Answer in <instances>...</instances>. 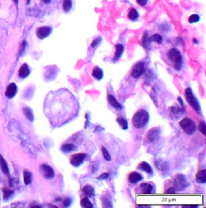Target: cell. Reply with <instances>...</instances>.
Segmentation results:
<instances>
[{"instance_id": "603a6c76", "label": "cell", "mask_w": 206, "mask_h": 208, "mask_svg": "<svg viewBox=\"0 0 206 208\" xmlns=\"http://www.w3.org/2000/svg\"><path fill=\"white\" fill-rule=\"evenodd\" d=\"M128 18L132 21H136L139 18V14L138 11L134 8H132L129 11Z\"/></svg>"}, {"instance_id": "5bb4252c", "label": "cell", "mask_w": 206, "mask_h": 208, "mask_svg": "<svg viewBox=\"0 0 206 208\" xmlns=\"http://www.w3.org/2000/svg\"><path fill=\"white\" fill-rule=\"evenodd\" d=\"M143 179V177L137 172H132L128 176V180L132 184H137Z\"/></svg>"}, {"instance_id": "1f68e13d", "label": "cell", "mask_w": 206, "mask_h": 208, "mask_svg": "<svg viewBox=\"0 0 206 208\" xmlns=\"http://www.w3.org/2000/svg\"><path fill=\"white\" fill-rule=\"evenodd\" d=\"M199 20H200V16L197 14H193L190 15L188 19V21L190 24L198 23Z\"/></svg>"}, {"instance_id": "7c38bea8", "label": "cell", "mask_w": 206, "mask_h": 208, "mask_svg": "<svg viewBox=\"0 0 206 208\" xmlns=\"http://www.w3.org/2000/svg\"><path fill=\"white\" fill-rule=\"evenodd\" d=\"M51 32V28L50 27H41L38 28L36 31V35L41 40L47 37Z\"/></svg>"}, {"instance_id": "277c9868", "label": "cell", "mask_w": 206, "mask_h": 208, "mask_svg": "<svg viewBox=\"0 0 206 208\" xmlns=\"http://www.w3.org/2000/svg\"><path fill=\"white\" fill-rule=\"evenodd\" d=\"M185 97L187 102L190 107L196 112H199L201 110V106L198 100L192 92V90L190 87L185 90Z\"/></svg>"}, {"instance_id": "9c48e42d", "label": "cell", "mask_w": 206, "mask_h": 208, "mask_svg": "<svg viewBox=\"0 0 206 208\" xmlns=\"http://www.w3.org/2000/svg\"><path fill=\"white\" fill-rule=\"evenodd\" d=\"M161 134V131L159 128H153L151 129L149 132L147 133V138L148 140L151 142H153L157 141L160 138Z\"/></svg>"}, {"instance_id": "d6a6232c", "label": "cell", "mask_w": 206, "mask_h": 208, "mask_svg": "<svg viewBox=\"0 0 206 208\" xmlns=\"http://www.w3.org/2000/svg\"><path fill=\"white\" fill-rule=\"evenodd\" d=\"M102 154L103 156H104V159L106 160V161H111V157L110 154L108 153L107 149L105 148V147H102Z\"/></svg>"}, {"instance_id": "836d02e7", "label": "cell", "mask_w": 206, "mask_h": 208, "mask_svg": "<svg viewBox=\"0 0 206 208\" xmlns=\"http://www.w3.org/2000/svg\"><path fill=\"white\" fill-rule=\"evenodd\" d=\"M3 196L4 200L8 199L9 197H10L14 193V191L7 189V188H4V189H3Z\"/></svg>"}, {"instance_id": "74e56055", "label": "cell", "mask_w": 206, "mask_h": 208, "mask_svg": "<svg viewBox=\"0 0 206 208\" xmlns=\"http://www.w3.org/2000/svg\"><path fill=\"white\" fill-rule=\"evenodd\" d=\"M72 203V200L70 198H66L63 201V205L65 207H68Z\"/></svg>"}, {"instance_id": "7a4b0ae2", "label": "cell", "mask_w": 206, "mask_h": 208, "mask_svg": "<svg viewBox=\"0 0 206 208\" xmlns=\"http://www.w3.org/2000/svg\"><path fill=\"white\" fill-rule=\"evenodd\" d=\"M167 57L173 62V67L176 70H180L183 65V57L182 54L178 49L172 48L167 52Z\"/></svg>"}, {"instance_id": "f35d334b", "label": "cell", "mask_w": 206, "mask_h": 208, "mask_svg": "<svg viewBox=\"0 0 206 208\" xmlns=\"http://www.w3.org/2000/svg\"><path fill=\"white\" fill-rule=\"evenodd\" d=\"M176 192V190L174 189V187H171V188H169L168 190H167L165 191V194H175Z\"/></svg>"}, {"instance_id": "44dd1931", "label": "cell", "mask_w": 206, "mask_h": 208, "mask_svg": "<svg viewBox=\"0 0 206 208\" xmlns=\"http://www.w3.org/2000/svg\"><path fill=\"white\" fill-rule=\"evenodd\" d=\"M82 192L83 194L85 195V196L88 197H92L94 196L95 195L94 187L91 185H87L83 187L82 189Z\"/></svg>"}, {"instance_id": "d4e9b609", "label": "cell", "mask_w": 206, "mask_h": 208, "mask_svg": "<svg viewBox=\"0 0 206 208\" xmlns=\"http://www.w3.org/2000/svg\"><path fill=\"white\" fill-rule=\"evenodd\" d=\"M23 113L25 115V116L26 117V118L29 120L30 121H33L34 119V116H33V112L31 111V109L29 108H23Z\"/></svg>"}, {"instance_id": "f546056e", "label": "cell", "mask_w": 206, "mask_h": 208, "mask_svg": "<svg viewBox=\"0 0 206 208\" xmlns=\"http://www.w3.org/2000/svg\"><path fill=\"white\" fill-rule=\"evenodd\" d=\"M102 202L103 204V206L105 207H112L113 206L111 205V201L109 199V198L106 196H104L102 197Z\"/></svg>"}, {"instance_id": "e0dca14e", "label": "cell", "mask_w": 206, "mask_h": 208, "mask_svg": "<svg viewBox=\"0 0 206 208\" xmlns=\"http://www.w3.org/2000/svg\"><path fill=\"white\" fill-rule=\"evenodd\" d=\"M102 41V38L101 36H98L96 38H95L93 42H91V44H90V46H89V48H90V51L92 53V55L93 56L95 51V50L98 49V47L99 46V45L101 44Z\"/></svg>"}, {"instance_id": "83f0119b", "label": "cell", "mask_w": 206, "mask_h": 208, "mask_svg": "<svg viewBox=\"0 0 206 208\" xmlns=\"http://www.w3.org/2000/svg\"><path fill=\"white\" fill-rule=\"evenodd\" d=\"M117 122L119 123L120 128L125 131V130L128 129V122L123 118H118L117 119Z\"/></svg>"}, {"instance_id": "4316f807", "label": "cell", "mask_w": 206, "mask_h": 208, "mask_svg": "<svg viewBox=\"0 0 206 208\" xmlns=\"http://www.w3.org/2000/svg\"><path fill=\"white\" fill-rule=\"evenodd\" d=\"M31 173L28 171H24V182L26 185H29L31 182Z\"/></svg>"}, {"instance_id": "60d3db41", "label": "cell", "mask_w": 206, "mask_h": 208, "mask_svg": "<svg viewBox=\"0 0 206 208\" xmlns=\"http://www.w3.org/2000/svg\"><path fill=\"white\" fill-rule=\"evenodd\" d=\"M51 0H42V1H43L44 3H46V4H48V3H50L51 2Z\"/></svg>"}, {"instance_id": "30bf717a", "label": "cell", "mask_w": 206, "mask_h": 208, "mask_svg": "<svg viewBox=\"0 0 206 208\" xmlns=\"http://www.w3.org/2000/svg\"><path fill=\"white\" fill-rule=\"evenodd\" d=\"M40 170L45 178L49 179L54 177L55 172L53 168L47 165H42L40 167Z\"/></svg>"}, {"instance_id": "7bdbcfd3", "label": "cell", "mask_w": 206, "mask_h": 208, "mask_svg": "<svg viewBox=\"0 0 206 208\" xmlns=\"http://www.w3.org/2000/svg\"><path fill=\"white\" fill-rule=\"evenodd\" d=\"M26 1H27V3L29 4L30 3V0H26Z\"/></svg>"}, {"instance_id": "ba28073f", "label": "cell", "mask_w": 206, "mask_h": 208, "mask_svg": "<svg viewBox=\"0 0 206 208\" xmlns=\"http://www.w3.org/2000/svg\"><path fill=\"white\" fill-rule=\"evenodd\" d=\"M87 155L84 153L74 154L70 157V164L73 166L78 167L83 164Z\"/></svg>"}, {"instance_id": "8fae6325", "label": "cell", "mask_w": 206, "mask_h": 208, "mask_svg": "<svg viewBox=\"0 0 206 208\" xmlns=\"http://www.w3.org/2000/svg\"><path fill=\"white\" fill-rule=\"evenodd\" d=\"M125 51V47L123 44H117L115 45V52L114 57L112 59V62L113 63L117 62L123 55Z\"/></svg>"}, {"instance_id": "6da1fadb", "label": "cell", "mask_w": 206, "mask_h": 208, "mask_svg": "<svg viewBox=\"0 0 206 208\" xmlns=\"http://www.w3.org/2000/svg\"><path fill=\"white\" fill-rule=\"evenodd\" d=\"M149 120V114L145 109H140L134 114L132 118V124L135 128H144Z\"/></svg>"}, {"instance_id": "9a60e30c", "label": "cell", "mask_w": 206, "mask_h": 208, "mask_svg": "<svg viewBox=\"0 0 206 208\" xmlns=\"http://www.w3.org/2000/svg\"><path fill=\"white\" fill-rule=\"evenodd\" d=\"M17 92V86L15 83H11L8 86L5 92V96L8 98H12L14 97Z\"/></svg>"}, {"instance_id": "e575fe53", "label": "cell", "mask_w": 206, "mask_h": 208, "mask_svg": "<svg viewBox=\"0 0 206 208\" xmlns=\"http://www.w3.org/2000/svg\"><path fill=\"white\" fill-rule=\"evenodd\" d=\"M206 125L204 122H201L198 125V129L204 136L205 135V131H206Z\"/></svg>"}, {"instance_id": "4dcf8cb0", "label": "cell", "mask_w": 206, "mask_h": 208, "mask_svg": "<svg viewBox=\"0 0 206 208\" xmlns=\"http://www.w3.org/2000/svg\"><path fill=\"white\" fill-rule=\"evenodd\" d=\"M72 8V0H64L63 3V9L64 11L68 12Z\"/></svg>"}, {"instance_id": "5b68a950", "label": "cell", "mask_w": 206, "mask_h": 208, "mask_svg": "<svg viewBox=\"0 0 206 208\" xmlns=\"http://www.w3.org/2000/svg\"><path fill=\"white\" fill-rule=\"evenodd\" d=\"M189 186V183L185 175L183 174H178L176 175L174 181H173V187L176 191H184Z\"/></svg>"}, {"instance_id": "f1b7e54d", "label": "cell", "mask_w": 206, "mask_h": 208, "mask_svg": "<svg viewBox=\"0 0 206 208\" xmlns=\"http://www.w3.org/2000/svg\"><path fill=\"white\" fill-rule=\"evenodd\" d=\"M74 148H75L74 145L73 144H64L61 147V149L62 150V151L65 152V153L72 151L74 150Z\"/></svg>"}, {"instance_id": "cb8c5ba5", "label": "cell", "mask_w": 206, "mask_h": 208, "mask_svg": "<svg viewBox=\"0 0 206 208\" xmlns=\"http://www.w3.org/2000/svg\"><path fill=\"white\" fill-rule=\"evenodd\" d=\"M0 167H1L2 171L5 174H8L9 172V168L7 164V162L5 161L4 159L2 157L1 155H0Z\"/></svg>"}, {"instance_id": "d590c367", "label": "cell", "mask_w": 206, "mask_h": 208, "mask_svg": "<svg viewBox=\"0 0 206 208\" xmlns=\"http://www.w3.org/2000/svg\"><path fill=\"white\" fill-rule=\"evenodd\" d=\"M109 174L108 173H106V172L105 173H103L100 175V176H99L98 177V179L100 180H105V179H107L109 177Z\"/></svg>"}, {"instance_id": "8992f818", "label": "cell", "mask_w": 206, "mask_h": 208, "mask_svg": "<svg viewBox=\"0 0 206 208\" xmlns=\"http://www.w3.org/2000/svg\"><path fill=\"white\" fill-rule=\"evenodd\" d=\"M145 71V62L143 61H140L134 66L131 71V75L134 79H138L143 75Z\"/></svg>"}, {"instance_id": "484cf974", "label": "cell", "mask_w": 206, "mask_h": 208, "mask_svg": "<svg viewBox=\"0 0 206 208\" xmlns=\"http://www.w3.org/2000/svg\"><path fill=\"white\" fill-rule=\"evenodd\" d=\"M80 205L83 208H93L94 206L89 201L88 197L83 198L80 201Z\"/></svg>"}, {"instance_id": "2e32d148", "label": "cell", "mask_w": 206, "mask_h": 208, "mask_svg": "<svg viewBox=\"0 0 206 208\" xmlns=\"http://www.w3.org/2000/svg\"><path fill=\"white\" fill-rule=\"evenodd\" d=\"M108 101L109 103L114 108L120 111L123 108V107L121 106V104L118 102V101L116 99L115 97L112 95V94H109L108 96Z\"/></svg>"}, {"instance_id": "d6986e66", "label": "cell", "mask_w": 206, "mask_h": 208, "mask_svg": "<svg viewBox=\"0 0 206 208\" xmlns=\"http://www.w3.org/2000/svg\"><path fill=\"white\" fill-rule=\"evenodd\" d=\"M196 181L199 184H205L206 183V170H203L199 171L196 175Z\"/></svg>"}, {"instance_id": "ffe728a7", "label": "cell", "mask_w": 206, "mask_h": 208, "mask_svg": "<svg viewBox=\"0 0 206 208\" xmlns=\"http://www.w3.org/2000/svg\"><path fill=\"white\" fill-rule=\"evenodd\" d=\"M138 169L141 171H145L147 174H153V170L151 165L147 164L146 161H143L140 163L138 165Z\"/></svg>"}, {"instance_id": "3957f363", "label": "cell", "mask_w": 206, "mask_h": 208, "mask_svg": "<svg viewBox=\"0 0 206 208\" xmlns=\"http://www.w3.org/2000/svg\"><path fill=\"white\" fill-rule=\"evenodd\" d=\"M179 125L184 132L189 135L194 134L196 131V125L195 122L190 118H186L179 123Z\"/></svg>"}, {"instance_id": "4fadbf2b", "label": "cell", "mask_w": 206, "mask_h": 208, "mask_svg": "<svg viewBox=\"0 0 206 208\" xmlns=\"http://www.w3.org/2000/svg\"><path fill=\"white\" fill-rule=\"evenodd\" d=\"M138 192L143 194H151L153 192V186L152 185L148 183H141L137 188Z\"/></svg>"}, {"instance_id": "8d00e7d4", "label": "cell", "mask_w": 206, "mask_h": 208, "mask_svg": "<svg viewBox=\"0 0 206 208\" xmlns=\"http://www.w3.org/2000/svg\"><path fill=\"white\" fill-rule=\"evenodd\" d=\"M136 1L138 5L141 6V7H143V6H145L147 4L148 0H136Z\"/></svg>"}, {"instance_id": "b9f144b4", "label": "cell", "mask_w": 206, "mask_h": 208, "mask_svg": "<svg viewBox=\"0 0 206 208\" xmlns=\"http://www.w3.org/2000/svg\"><path fill=\"white\" fill-rule=\"evenodd\" d=\"M13 1H14V3H15L16 5H18V0H13Z\"/></svg>"}, {"instance_id": "ab89813d", "label": "cell", "mask_w": 206, "mask_h": 208, "mask_svg": "<svg viewBox=\"0 0 206 208\" xmlns=\"http://www.w3.org/2000/svg\"><path fill=\"white\" fill-rule=\"evenodd\" d=\"M25 42L23 41L21 45V53L25 49Z\"/></svg>"}, {"instance_id": "ac0fdd59", "label": "cell", "mask_w": 206, "mask_h": 208, "mask_svg": "<svg viewBox=\"0 0 206 208\" xmlns=\"http://www.w3.org/2000/svg\"><path fill=\"white\" fill-rule=\"evenodd\" d=\"M92 76L95 79L98 81H100L103 79V77H104V71H103L102 69L100 68L99 66H95L93 70Z\"/></svg>"}, {"instance_id": "7402d4cb", "label": "cell", "mask_w": 206, "mask_h": 208, "mask_svg": "<svg viewBox=\"0 0 206 208\" xmlns=\"http://www.w3.org/2000/svg\"><path fill=\"white\" fill-rule=\"evenodd\" d=\"M30 74V70L26 64L22 65L20 70H19V76L22 78L27 77Z\"/></svg>"}, {"instance_id": "52a82bcc", "label": "cell", "mask_w": 206, "mask_h": 208, "mask_svg": "<svg viewBox=\"0 0 206 208\" xmlns=\"http://www.w3.org/2000/svg\"><path fill=\"white\" fill-rule=\"evenodd\" d=\"M163 41V37L159 34H154L153 35L151 36H147V35L144 34L142 39V42H143V45L145 47L146 45H148L151 42H157L158 44L162 43Z\"/></svg>"}]
</instances>
